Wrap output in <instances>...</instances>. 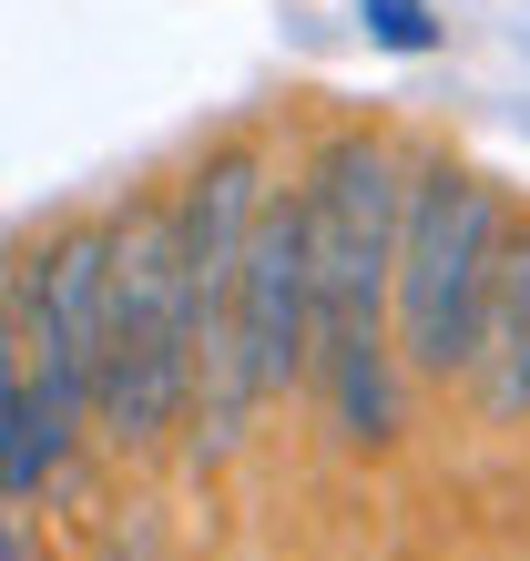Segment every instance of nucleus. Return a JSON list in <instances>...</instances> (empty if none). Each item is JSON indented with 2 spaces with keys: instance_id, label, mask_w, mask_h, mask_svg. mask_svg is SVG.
I'll return each mask as SVG.
<instances>
[{
  "instance_id": "nucleus-7",
  "label": "nucleus",
  "mask_w": 530,
  "mask_h": 561,
  "mask_svg": "<svg viewBox=\"0 0 530 561\" xmlns=\"http://www.w3.org/2000/svg\"><path fill=\"white\" fill-rule=\"evenodd\" d=\"M368 21H378V42H388V51H428V42H439L428 0H368Z\"/></svg>"
},
{
  "instance_id": "nucleus-4",
  "label": "nucleus",
  "mask_w": 530,
  "mask_h": 561,
  "mask_svg": "<svg viewBox=\"0 0 530 561\" xmlns=\"http://www.w3.org/2000/svg\"><path fill=\"white\" fill-rule=\"evenodd\" d=\"M235 357H245L255 399L307 388V357H316V276H307V205H296V184H265V205H255V225H245Z\"/></svg>"
},
{
  "instance_id": "nucleus-6",
  "label": "nucleus",
  "mask_w": 530,
  "mask_h": 561,
  "mask_svg": "<svg viewBox=\"0 0 530 561\" xmlns=\"http://www.w3.org/2000/svg\"><path fill=\"white\" fill-rule=\"evenodd\" d=\"M21 399H31V347H21V317H11V276H0V480H11Z\"/></svg>"
},
{
  "instance_id": "nucleus-2",
  "label": "nucleus",
  "mask_w": 530,
  "mask_h": 561,
  "mask_svg": "<svg viewBox=\"0 0 530 561\" xmlns=\"http://www.w3.org/2000/svg\"><path fill=\"white\" fill-rule=\"evenodd\" d=\"M500 245H510L500 184L449 163V153H408V174H398V266H388V337H398V368L408 378L449 388L470 368L480 296H489Z\"/></svg>"
},
{
  "instance_id": "nucleus-1",
  "label": "nucleus",
  "mask_w": 530,
  "mask_h": 561,
  "mask_svg": "<svg viewBox=\"0 0 530 561\" xmlns=\"http://www.w3.org/2000/svg\"><path fill=\"white\" fill-rule=\"evenodd\" d=\"M398 153L378 123H337L296 163V205H307V276H316V357L307 378L326 388L337 439L378 449L398 439V337H388V266H398Z\"/></svg>"
},
{
  "instance_id": "nucleus-8",
  "label": "nucleus",
  "mask_w": 530,
  "mask_h": 561,
  "mask_svg": "<svg viewBox=\"0 0 530 561\" xmlns=\"http://www.w3.org/2000/svg\"><path fill=\"white\" fill-rule=\"evenodd\" d=\"M0 561H21V541H11V511H0Z\"/></svg>"
},
{
  "instance_id": "nucleus-3",
  "label": "nucleus",
  "mask_w": 530,
  "mask_h": 561,
  "mask_svg": "<svg viewBox=\"0 0 530 561\" xmlns=\"http://www.w3.org/2000/svg\"><path fill=\"white\" fill-rule=\"evenodd\" d=\"M194 399V286L174 194H143L113 215V296H103V347H92V439L163 449Z\"/></svg>"
},
{
  "instance_id": "nucleus-5",
  "label": "nucleus",
  "mask_w": 530,
  "mask_h": 561,
  "mask_svg": "<svg viewBox=\"0 0 530 561\" xmlns=\"http://www.w3.org/2000/svg\"><path fill=\"white\" fill-rule=\"evenodd\" d=\"M470 399L489 428H520L530 419V236L510 225L500 266H489V296H480V337H470Z\"/></svg>"
}]
</instances>
